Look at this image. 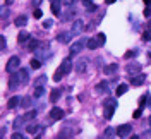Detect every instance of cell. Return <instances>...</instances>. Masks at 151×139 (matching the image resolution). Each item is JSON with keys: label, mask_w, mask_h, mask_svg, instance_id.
Segmentation results:
<instances>
[{"label": "cell", "mask_w": 151, "mask_h": 139, "mask_svg": "<svg viewBox=\"0 0 151 139\" xmlns=\"http://www.w3.org/2000/svg\"><path fill=\"white\" fill-rule=\"evenodd\" d=\"M19 67H21V60H19V57H10V58L7 60V64H5V71H7L9 74H14Z\"/></svg>", "instance_id": "obj_1"}, {"label": "cell", "mask_w": 151, "mask_h": 139, "mask_svg": "<svg viewBox=\"0 0 151 139\" xmlns=\"http://www.w3.org/2000/svg\"><path fill=\"white\" fill-rule=\"evenodd\" d=\"M84 46H88V41H86V40H77L74 45H70V53L76 55V53H79Z\"/></svg>", "instance_id": "obj_2"}, {"label": "cell", "mask_w": 151, "mask_h": 139, "mask_svg": "<svg viewBox=\"0 0 151 139\" xmlns=\"http://www.w3.org/2000/svg\"><path fill=\"white\" fill-rule=\"evenodd\" d=\"M131 131H132L131 124H122V126L117 127V136H120V138H127V136H131Z\"/></svg>", "instance_id": "obj_3"}, {"label": "cell", "mask_w": 151, "mask_h": 139, "mask_svg": "<svg viewBox=\"0 0 151 139\" xmlns=\"http://www.w3.org/2000/svg\"><path fill=\"white\" fill-rule=\"evenodd\" d=\"M86 29V26H84V22L81 21V19H77V21H74V24H72V29H70V34L74 36V34H79V33H83Z\"/></svg>", "instance_id": "obj_4"}, {"label": "cell", "mask_w": 151, "mask_h": 139, "mask_svg": "<svg viewBox=\"0 0 151 139\" xmlns=\"http://www.w3.org/2000/svg\"><path fill=\"white\" fill-rule=\"evenodd\" d=\"M125 71H127V74L136 76V74H141V65L138 62H131V64L125 65Z\"/></svg>", "instance_id": "obj_5"}, {"label": "cell", "mask_w": 151, "mask_h": 139, "mask_svg": "<svg viewBox=\"0 0 151 139\" xmlns=\"http://www.w3.org/2000/svg\"><path fill=\"white\" fill-rule=\"evenodd\" d=\"M50 119L52 120H60V119H64V110L62 108H52L50 110Z\"/></svg>", "instance_id": "obj_6"}, {"label": "cell", "mask_w": 151, "mask_h": 139, "mask_svg": "<svg viewBox=\"0 0 151 139\" xmlns=\"http://www.w3.org/2000/svg\"><path fill=\"white\" fill-rule=\"evenodd\" d=\"M144 81H146V74H138L131 79V86H141L144 84Z\"/></svg>", "instance_id": "obj_7"}, {"label": "cell", "mask_w": 151, "mask_h": 139, "mask_svg": "<svg viewBox=\"0 0 151 139\" xmlns=\"http://www.w3.org/2000/svg\"><path fill=\"white\" fill-rule=\"evenodd\" d=\"M19 81H21V77H19V72L15 74H10V79H9V88L10 89H15L17 86H19Z\"/></svg>", "instance_id": "obj_8"}, {"label": "cell", "mask_w": 151, "mask_h": 139, "mask_svg": "<svg viewBox=\"0 0 151 139\" xmlns=\"http://www.w3.org/2000/svg\"><path fill=\"white\" fill-rule=\"evenodd\" d=\"M72 67H74V64H72V58H70V57H67V58L62 60V69H64L65 74H69V72L72 71Z\"/></svg>", "instance_id": "obj_9"}, {"label": "cell", "mask_w": 151, "mask_h": 139, "mask_svg": "<svg viewBox=\"0 0 151 139\" xmlns=\"http://www.w3.org/2000/svg\"><path fill=\"white\" fill-rule=\"evenodd\" d=\"M86 65H88V60L86 58H81L79 62H76V71L79 72V74H83V72H86Z\"/></svg>", "instance_id": "obj_10"}, {"label": "cell", "mask_w": 151, "mask_h": 139, "mask_svg": "<svg viewBox=\"0 0 151 139\" xmlns=\"http://www.w3.org/2000/svg\"><path fill=\"white\" fill-rule=\"evenodd\" d=\"M19 105H21V98H19V96H12V98L7 101V108H10V110H12V108H17Z\"/></svg>", "instance_id": "obj_11"}, {"label": "cell", "mask_w": 151, "mask_h": 139, "mask_svg": "<svg viewBox=\"0 0 151 139\" xmlns=\"http://www.w3.org/2000/svg\"><path fill=\"white\" fill-rule=\"evenodd\" d=\"M19 77H21V83H22V84H28V81H29V72H28V69H19Z\"/></svg>", "instance_id": "obj_12"}, {"label": "cell", "mask_w": 151, "mask_h": 139, "mask_svg": "<svg viewBox=\"0 0 151 139\" xmlns=\"http://www.w3.org/2000/svg\"><path fill=\"white\" fill-rule=\"evenodd\" d=\"M64 2L62 0H53L52 2V12L55 14V15H60V5H62Z\"/></svg>", "instance_id": "obj_13"}, {"label": "cell", "mask_w": 151, "mask_h": 139, "mask_svg": "<svg viewBox=\"0 0 151 139\" xmlns=\"http://www.w3.org/2000/svg\"><path fill=\"white\" fill-rule=\"evenodd\" d=\"M117 69H119V65H117V64H110V65H107V67L103 69V72H105L107 76H112V74H115V72H117Z\"/></svg>", "instance_id": "obj_14"}, {"label": "cell", "mask_w": 151, "mask_h": 139, "mask_svg": "<svg viewBox=\"0 0 151 139\" xmlns=\"http://www.w3.org/2000/svg\"><path fill=\"white\" fill-rule=\"evenodd\" d=\"M29 38H31V34H29L28 31H24V29H22V31L19 33V36H17V41H19V43H26Z\"/></svg>", "instance_id": "obj_15"}, {"label": "cell", "mask_w": 151, "mask_h": 139, "mask_svg": "<svg viewBox=\"0 0 151 139\" xmlns=\"http://www.w3.org/2000/svg\"><path fill=\"white\" fill-rule=\"evenodd\" d=\"M98 46H101L100 41H98V38H89V40H88V48H89V50H96Z\"/></svg>", "instance_id": "obj_16"}, {"label": "cell", "mask_w": 151, "mask_h": 139, "mask_svg": "<svg viewBox=\"0 0 151 139\" xmlns=\"http://www.w3.org/2000/svg\"><path fill=\"white\" fill-rule=\"evenodd\" d=\"M26 22H28V17H26V15H17V17H15V21H14V24H15V26H19V28L26 26Z\"/></svg>", "instance_id": "obj_17"}, {"label": "cell", "mask_w": 151, "mask_h": 139, "mask_svg": "<svg viewBox=\"0 0 151 139\" xmlns=\"http://www.w3.org/2000/svg\"><path fill=\"white\" fill-rule=\"evenodd\" d=\"M70 36H72L70 33H60V34L57 36V40H58L60 43H64V45H65V43H69V41H70V40H69Z\"/></svg>", "instance_id": "obj_18"}, {"label": "cell", "mask_w": 151, "mask_h": 139, "mask_svg": "<svg viewBox=\"0 0 151 139\" xmlns=\"http://www.w3.org/2000/svg\"><path fill=\"white\" fill-rule=\"evenodd\" d=\"M103 108H105V119H112V117H113V112H115V108H117V107L107 105V107H103Z\"/></svg>", "instance_id": "obj_19"}, {"label": "cell", "mask_w": 151, "mask_h": 139, "mask_svg": "<svg viewBox=\"0 0 151 139\" xmlns=\"http://www.w3.org/2000/svg\"><path fill=\"white\" fill-rule=\"evenodd\" d=\"M127 89H129V86H127V84H119V86H117V89H115V95H117V96L125 95V93H127Z\"/></svg>", "instance_id": "obj_20"}, {"label": "cell", "mask_w": 151, "mask_h": 139, "mask_svg": "<svg viewBox=\"0 0 151 139\" xmlns=\"http://www.w3.org/2000/svg\"><path fill=\"white\" fill-rule=\"evenodd\" d=\"M64 76H65V72H64V69H62V65H60V67L57 69V72L53 74V81H57V83H58V81H60Z\"/></svg>", "instance_id": "obj_21"}, {"label": "cell", "mask_w": 151, "mask_h": 139, "mask_svg": "<svg viewBox=\"0 0 151 139\" xmlns=\"http://www.w3.org/2000/svg\"><path fill=\"white\" fill-rule=\"evenodd\" d=\"M96 93H107L108 91V83H100V84H96Z\"/></svg>", "instance_id": "obj_22"}, {"label": "cell", "mask_w": 151, "mask_h": 139, "mask_svg": "<svg viewBox=\"0 0 151 139\" xmlns=\"http://www.w3.org/2000/svg\"><path fill=\"white\" fill-rule=\"evenodd\" d=\"M31 103H33V98H31V96H24V98L21 100V107H22V108H29Z\"/></svg>", "instance_id": "obj_23"}, {"label": "cell", "mask_w": 151, "mask_h": 139, "mask_svg": "<svg viewBox=\"0 0 151 139\" xmlns=\"http://www.w3.org/2000/svg\"><path fill=\"white\" fill-rule=\"evenodd\" d=\"M26 122V119L24 117H17L15 120H14V131H19L21 127H22V124Z\"/></svg>", "instance_id": "obj_24"}, {"label": "cell", "mask_w": 151, "mask_h": 139, "mask_svg": "<svg viewBox=\"0 0 151 139\" xmlns=\"http://www.w3.org/2000/svg\"><path fill=\"white\" fill-rule=\"evenodd\" d=\"M36 115H38V112H36V110H29V112H26L22 117H24L26 120H34V119H36Z\"/></svg>", "instance_id": "obj_25"}, {"label": "cell", "mask_w": 151, "mask_h": 139, "mask_svg": "<svg viewBox=\"0 0 151 139\" xmlns=\"http://www.w3.org/2000/svg\"><path fill=\"white\" fill-rule=\"evenodd\" d=\"M26 131H28V134H36V132L40 131V126H38V124H29V126L26 127Z\"/></svg>", "instance_id": "obj_26"}, {"label": "cell", "mask_w": 151, "mask_h": 139, "mask_svg": "<svg viewBox=\"0 0 151 139\" xmlns=\"http://www.w3.org/2000/svg\"><path fill=\"white\" fill-rule=\"evenodd\" d=\"M33 95H34V98H41V96L45 95L43 86H36V88H34V91H33Z\"/></svg>", "instance_id": "obj_27"}, {"label": "cell", "mask_w": 151, "mask_h": 139, "mask_svg": "<svg viewBox=\"0 0 151 139\" xmlns=\"http://www.w3.org/2000/svg\"><path fill=\"white\" fill-rule=\"evenodd\" d=\"M74 15H76V12H74L72 9H69V10H67V12H65V14L62 15V21H70V19L74 17Z\"/></svg>", "instance_id": "obj_28"}, {"label": "cell", "mask_w": 151, "mask_h": 139, "mask_svg": "<svg viewBox=\"0 0 151 139\" xmlns=\"http://www.w3.org/2000/svg\"><path fill=\"white\" fill-rule=\"evenodd\" d=\"M58 98H60V91H58V89H53L52 95H50V100L55 103V101H58Z\"/></svg>", "instance_id": "obj_29"}, {"label": "cell", "mask_w": 151, "mask_h": 139, "mask_svg": "<svg viewBox=\"0 0 151 139\" xmlns=\"http://www.w3.org/2000/svg\"><path fill=\"white\" fill-rule=\"evenodd\" d=\"M107 105H112V107H117V100H115L113 96H110V98H107V100L103 101V107H107Z\"/></svg>", "instance_id": "obj_30"}, {"label": "cell", "mask_w": 151, "mask_h": 139, "mask_svg": "<svg viewBox=\"0 0 151 139\" xmlns=\"http://www.w3.org/2000/svg\"><path fill=\"white\" fill-rule=\"evenodd\" d=\"M148 100H150V95H144V96H141V98H139V108H144V105L148 103Z\"/></svg>", "instance_id": "obj_31"}, {"label": "cell", "mask_w": 151, "mask_h": 139, "mask_svg": "<svg viewBox=\"0 0 151 139\" xmlns=\"http://www.w3.org/2000/svg\"><path fill=\"white\" fill-rule=\"evenodd\" d=\"M115 132H117L115 129L108 127V129H105V136H103V138H113V134H115Z\"/></svg>", "instance_id": "obj_32"}, {"label": "cell", "mask_w": 151, "mask_h": 139, "mask_svg": "<svg viewBox=\"0 0 151 139\" xmlns=\"http://www.w3.org/2000/svg\"><path fill=\"white\" fill-rule=\"evenodd\" d=\"M43 28H45V29L53 28V19H46V21H43Z\"/></svg>", "instance_id": "obj_33"}, {"label": "cell", "mask_w": 151, "mask_h": 139, "mask_svg": "<svg viewBox=\"0 0 151 139\" xmlns=\"http://www.w3.org/2000/svg\"><path fill=\"white\" fill-rule=\"evenodd\" d=\"M38 46H40V41L38 40H31L29 41V50H36Z\"/></svg>", "instance_id": "obj_34"}, {"label": "cell", "mask_w": 151, "mask_h": 139, "mask_svg": "<svg viewBox=\"0 0 151 139\" xmlns=\"http://www.w3.org/2000/svg\"><path fill=\"white\" fill-rule=\"evenodd\" d=\"M96 38H98L100 45H105V41H107V36H105L103 33H98V34H96Z\"/></svg>", "instance_id": "obj_35"}, {"label": "cell", "mask_w": 151, "mask_h": 139, "mask_svg": "<svg viewBox=\"0 0 151 139\" xmlns=\"http://www.w3.org/2000/svg\"><path fill=\"white\" fill-rule=\"evenodd\" d=\"M29 65H31V67H33V69H40V65H41V62H40V60H38V58H33V60H31V64H29Z\"/></svg>", "instance_id": "obj_36"}, {"label": "cell", "mask_w": 151, "mask_h": 139, "mask_svg": "<svg viewBox=\"0 0 151 139\" xmlns=\"http://www.w3.org/2000/svg\"><path fill=\"white\" fill-rule=\"evenodd\" d=\"M138 53H139V52H138V50H131V52H127V53H125V55H124V57H125V58H132V57H136V55H138Z\"/></svg>", "instance_id": "obj_37"}, {"label": "cell", "mask_w": 151, "mask_h": 139, "mask_svg": "<svg viewBox=\"0 0 151 139\" xmlns=\"http://www.w3.org/2000/svg\"><path fill=\"white\" fill-rule=\"evenodd\" d=\"M143 40H144V41H151V29H148V31L143 33Z\"/></svg>", "instance_id": "obj_38"}, {"label": "cell", "mask_w": 151, "mask_h": 139, "mask_svg": "<svg viewBox=\"0 0 151 139\" xmlns=\"http://www.w3.org/2000/svg\"><path fill=\"white\" fill-rule=\"evenodd\" d=\"M0 48H2V52H5V48H7V43H5V36H0Z\"/></svg>", "instance_id": "obj_39"}, {"label": "cell", "mask_w": 151, "mask_h": 139, "mask_svg": "<svg viewBox=\"0 0 151 139\" xmlns=\"http://www.w3.org/2000/svg\"><path fill=\"white\" fill-rule=\"evenodd\" d=\"M33 14H34V19H41V15H43V12H41V9H36V10H34Z\"/></svg>", "instance_id": "obj_40"}, {"label": "cell", "mask_w": 151, "mask_h": 139, "mask_svg": "<svg viewBox=\"0 0 151 139\" xmlns=\"http://www.w3.org/2000/svg\"><path fill=\"white\" fill-rule=\"evenodd\" d=\"M43 83H45V76H41V77L36 79V86H43Z\"/></svg>", "instance_id": "obj_41"}, {"label": "cell", "mask_w": 151, "mask_h": 139, "mask_svg": "<svg viewBox=\"0 0 151 139\" xmlns=\"http://www.w3.org/2000/svg\"><path fill=\"white\" fill-rule=\"evenodd\" d=\"M144 17H151V5H148L144 9Z\"/></svg>", "instance_id": "obj_42"}, {"label": "cell", "mask_w": 151, "mask_h": 139, "mask_svg": "<svg viewBox=\"0 0 151 139\" xmlns=\"http://www.w3.org/2000/svg\"><path fill=\"white\" fill-rule=\"evenodd\" d=\"M141 115H143V108H139V110H136V112H134V119H139Z\"/></svg>", "instance_id": "obj_43"}, {"label": "cell", "mask_w": 151, "mask_h": 139, "mask_svg": "<svg viewBox=\"0 0 151 139\" xmlns=\"http://www.w3.org/2000/svg\"><path fill=\"white\" fill-rule=\"evenodd\" d=\"M10 138H12V139H21V138H22V134H19V132L15 131V132H14V134H12Z\"/></svg>", "instance_id": "obj_44"}, {"label": "cell", "mask_w": 151, "mask_h": 139, "mask_svg": "<svg viewBox=\"0 0 151 139\" xmlns=\"http://www.w3.org/2000/svg\"><path fill=\"white\" fill-rule=\"evenodd\" d=\"M81 2H83V3H84L86 7H89V5H93V2H91V0H81Z\"/></svg>", "instance_id": "obj_45"}, {"label": "cell", "mask_w": 151, "mask_h": 139, "mask_svg": "<svg viewBox=\"0 0 151 139\" xmlns=\"http://www.w3.org/2000/svg\"><path fill=\"white\" fill-rule=\"evenodd\" d=\"M5 132H7V129L2 127V131H0V138H5Z\"/></svg>", "instance_id": "obj_46"}, {"label": "cell", "mask_w": 151, "mask_h": 139, "mask_svg": "<svg viewBox=\"0 0 151 139\" xmlns=\"http://www.w3.org/2000/svg\"><path fill=\"white\" fill-rule=\"evenodd\" d=\"M64 2V5H72L74 3V0H62Z\"/></svg>", "instance_id": "obj_47"}, {"label": "cell", "mask_w": 151, "mask_h": 139, "mask_svg": "<svg viewBox=\"0 0 151 139\" xmlns=\"http://www.w3.org/2000/svg\"><path fill=\"white\" fill-rule=\"evenodd\" d=\"M40 2H41V0H33V3H34V5H40Z\"/></svg>", "instance_id": "obj_48"}, {"label": "cell", "mask_w": 151, "mask_h": 139, "mask_svg": "<svg viewBox=\"0 0 151 139\" xmlns=\"http://www.w3.org/2000/svg\"><path fill=\"white\" fill-rule=\"evenodd\" d=\"M143 2H144L146 5H151V0H143Z\"/></svg>", "instance_id": "obj_49"}, {"label": "cell", "mask_w": 151, "mask_h": 139, "mask_svg": "<svg viewBox=\"0 0 151 139\" xmlns=\"http://www.w3.org/2000/svg\"><path fill=\"white\" fill-rule=\"evenodd\" d=\"M12 2H14V0H5V3H7V5H10Z\"/></svg>", "instance_id": "obj_50"}, {"label": "cell", "mask_w": 151, "mask_h": 139, "mask_svg": "<svg viewBox=\"0 0 151 139\" xmlns=\"http://www.w3.org/2000/svg\"><path fill=\"white\" fill-rule=\"evenodd\" d=\"M105 2H107V3H113L115 0H105Z\"/></svg>", "instance_id": "obj_51"}, {"label": "cell", "mask_w": 151, "mask_h": 139, "mask_svg": "<svg viewBox=\"0 0 151 139\" xmlns=\"http://www.w3.org/2000/svg\"><path fill=\"white\" fill-rule=\"evenodd\" d=\"M148 29H151V17H150V22H148Z\"/></svg>", "instance_id": "obj_52"}, {"label": "cell", "mask_w": 151, "mask_h": 139, "mask_svg": "<svg viewBox=\"0 0 151 139\" xmlns=\"http://www.w3.org/2000/svg\"><path fill=\"white\" fill-rule=\"evenodd\" d=\"M150 127H151V117H150Z\"/></svg>", "instance_id": "obj_53"}]
</instances>
